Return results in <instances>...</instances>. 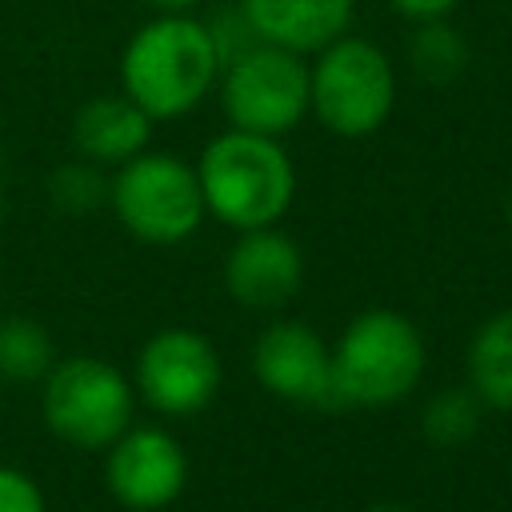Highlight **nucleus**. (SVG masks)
Masks as SVG:
<instances>
[{
  "mask_svg": "<svg viewBox=\"0 0 512 512\" xmlns=\"http://www.w3.org/2000/svg\"><path fill=\"white\" fill-rule=\"evenodd\" d=\"M308 64V112L344 140H364L384 128L396 108L392 56L364 36H336Z\"/></svg>",
  "mask_w": 512,
  "mask_h": 512,
  "instance_id": "obj_3",
  "label": "nucleus"
},
{
  "mask_svg": "<svg viewBox=\"0 0 512 512\" xmlns=\"http://www.w3.org/2000/svg\"><path fill=\"white\" fill-rule=\"evenodd\" d=\"M464 64H468V44H464V36L448 20L416 24V36H412V68H416L420 80L448 84V80L460 76Z\"/></svg>",
  "mask_w": 512,
  "mask_h": 512,
  "instance_id": "obj_16",
  "label": "nucleus"
},
{
  "mask_svg": "<svg viewBox=\"0 0 512 512\" xmlns=\"http://www.w3.org/2000/svg\"><path fill=\"white\" fill-rule=\"evenodd\" d=\"M252 372L272 396H280L288 404L340 408L336 376H332V348L308 324H296V320L268 324L256 336Z\"/></svg>",
  "mask_w": 512,
  "mask_h": 512,
  "instance_id": "obj_10",
  "label": "nucleus"
},
{
  "mask_svg": "<svg viewBox=\"0 0 512 512\" xmlns=\"http://www.w3.org/2000/svg\"><path fill=\"white\" fill-rule=\"evenodd\" d=\"M0 216H4V192H0Z\"/></svg>",
  "mask_w": 512,
  "mask_h": 512,
  "instance_id": "obj_24",
  "label": "nucleus"
},
{
  "mask_svg": "<svg viewBox=\"0 0 512 512\" xmlns=\"http://www.w3.org/2000/svg\"><path fill=\"white\" fill-rule=\"evenodd\" d=\"M504 212H508V224H512V192H508V204H504Z\"/></svg>",
  "mask_w": 512,
  "mask_h": 512,
  "instance_id": "obj_23",
  "label": "nucleus"
},
{
  "mask_svg": "<svg viewBox=\"0 0 512 512\" xmlns=\"http://www.w3.org/2000/svg\"><path fill=\"white\" fill-rule=\"evenodd\" d=\"M152 12H196L200 0H144Z\"/></svg>",
  "mask_w": 512,
  "mask_h": 512,
  "instance_id": "obj_21",
  "label": "nucleus"
},
{
  "mask_svg": "<svg viewBox=\"0 0 512 512\" xmlns=\"http://www.w3.org/2000/svg\"><path fill=\"white\" fill-rule=\"evenodd\" d=\"M0 512H48L40 484L20 468L0 464Z\"/></svg>",
  "mask_w": 512,
  "mask_h": 512,
  "instance_id": "obj_19",
  "label": "nucleus"
},
{
  "mask_svg": "<svg viewBox=\"0 0 512 512\" xmlns=\"http://www.w3.org/2000/svg\"><path fill=\"white\" fill-rule=\"evenodd\" d=\"M152 140V116L120 96H92L72 116V144L84 160L96 164H124L136 152H144Z\"/></svg>",
  "mask_w": 512,
  "mask_h": 512,
  "instance_id": "obj_13",
  "label": "nucleus"
},
{
  "mask_svg": "<svg viewBox=\"0 0 512 512\" xmlns=\"http://www.w3.org/2000/svg\"><path fill=\"white\" fill-rule=\"evenodd\" d=\"M108 204L116 220L144 244H180L204 220V192L196 180V164H184L168 152H136L116 164Z\"/></svg>",
  "mask_w": 512,
  "mask_h": 512,
  "instance_id": "obj_5",
  "label": "nucleus"
},
{
  "mask_svg": "<svg viewBox=\"0 0 512 512\" xmlns=\"http://www.w3.org/2000/svg\"><path fill=\"white\" fill-rule=\"evenodd\" d=\"M304 280V252L280 228H248L228 248L224 260V288L244 308H280L300 292Z\"/></svg>",
  "mask_w": 512,
  "mask_h": 512,
  "instance_id": "obj_11",
  "label": "nucleus"
},
{
  "mask_svg": "<svg viewBox=\"0 0 512 512\" xmlns=\"http://www.w3.org/2000/svg\"><path fill=\"white\" fill-rule=\"evenodd\" d=\"M424 372V340L404 312L368 308L348 320L332 348L336 404L340 408H384L416 388Z\"/></svg>",
  "mask_w": 512,
  "mask_h": 512,
  "instance_id": "obj_4",
  "label": "nucleus"
},
{
  "mask_svg": "<svg viewBox=\"0 0 512 512\" xmlns=\"http://www.w3.org/2000/svg\"><path fill=\"white\" fill-rule=\"evenodd\" d=\"M220 48L208 20L192 12H156L120 52L124 96L136 100L152 124L196 112L220 80Z\"/></svg>",
  "mask_w": 512,
  "mask_h": 512,
  "instance_id": "obj_1",
  "label": "nucleus"
},
{
  "mask_svg": "<svg viewBox=\"0 0 512 512\" xmlns=\"http://www.w3.org/2000/svg\"><path fill=\"white\" fill-rule=\"evenodd\" d=\"M220 108L228 128L284 136L308 116V64L280 44H252L220 68Z\"/></svg>",
  "mask_w": 512,
  "mask_h": 512,
  "instance_id": "obj_6",
  "label": "nucleus"
},
{
  "mask_svg": "<svg viewBox=\"0 0 512 512\" xmlns=\"http://www.w3.org/2000/svg\"><path fill=\"white\" fill-rule=\"evenodd\" d=\"M132 384L96 356H72L44 376V420L76 448H108L132 424Z\"/></svg>",
  "mask_w": 512,
  "mask_h": 512,
  "instance_id": "obj_7",
  "label": "nucleus"
},
{
  "mask_svg": "<svg viewBox=\"0 0 512 512\" xmlns=\"http://www.w3.org/2000/svg\"><path fill=\"white\" fill-rule=\"evenodd\" d=\"M108 192H112V180L100 172L96 160H68L52 172L48 180V196L60 212L68 216H88L96 212L100 204H108Z\"/></svg>",
  "mask_w": 512,
  "mask_h": 512,
  "instance_id": "obj_18",
  "label": "nucleus"
},
{
  "mask_svg": "<svg viewBox=\"0 0 512 512\" xmlns=\"http://www.w3.org/2000/svg\"><path fill=\"white\" fill-rule=\"evenodd\" d=\"M468 384L484 408L512 412V308L476 328L468 348Z\"/></svg>",
  "mask_w": 512,
  "mask_h": 512,
  "instance_id": "obj_14",
  "label": "nucleus"
},
{
  "mask_svg": "<svg viewBox=\"0 0 512 512\" xmlns=\"http://www.w3.org/2000/svg\"><path fill=\"white\" fill-rule=\"evenodd\" d=\"M480 396L468 388H444L436 392L428 404H424V416H420V432L440 444V448H460L476 428H480Z\"/></svg>",
  "mask_w": 512,
  "mask_h": 512,
  "instance_id": "obj_17",
  "label": "nucleus"
},
{
  "mask_svg": "<svg viewBox=\"0 0 512 512\" xmlns=\"http://www.w3.org/2000/svg\"><path fill=\"white\" fill-rule=\"evenodd\" d=\"M208 216L248 232L276 224L296 196V168L276 136L228 128L212 136L196 160Z\"/></svg>",
  "mask_w": 512,
  "mask_h": 512,
  "instance_id": "obj_2",
  "label": "nucleus"
},
{
  "mask_svg": "<svg viewBox=\"0 0 512 512\" xmlns=\"http://www.w3.org/2000/svg\"><path fill=\"white\" fill-rule=\"evenodd\" d=\"M56 364V348L52 336L28 320V316H8L0 320V376L16 380V384H32L44 380Z\"/></svg>",
  "mask_w": 512,
  "mask_h": 512,
  "instance_id": "obj_15",
  "label": "nucleus"
},
{
  "mask_svg": "<svg viewBox=\"0 0 512 512\" xmlns=\"http://www.w3.org/2000/svg\"><path fill=\"white\" fill-rule=\"evenodd\" d=\"M388 8L408 24H428V20H448L460 8V0H388Z\"/></svg>",
  "mask_w": 512,
  "mask_h": 512,
  "instance_id": "obj_20",
  "label": "nucleus"
},
{
  "mask_svg": "<svg viewBox=\"0 0 512 512\" xmlns=\"http://www.w3.org/2000/svg\"><path fill=\"white\" fill-rule=\"evenodd\" d=\"M108 492L132 512L168 508L188 480V456L180 440L164 428H124L108 444L104 464Z\"/></svg>",
  "mask_w": 512,
  "mask_h": 512,
  "instance_id": "obj_9",
  "label": "nucleus"
},
{
  "mask_svg": "<svg viewBox=\"0 0 512 512\" xmlns=\"http://www.w3.org/2000/svg\"><path fill=\"white\" fill-rule=\"evenodd\" d=\"M136 392L160 416H196L220 388V356L192 328L156 332L136 356Z\"/></svg>",
  "mask_w": 512,
  "mask_h": 512,
  "instance_id": "obj_8",
  "label": "nucleus"
},
{
  "mask_svg": "<svg viewBox=\"0 0 512 512\" xmlns=\"http://www.w3.org/2000/svg\"><path fill=\"white\" fill-rule=\"evenodd\" d=\"M364 512H408V508H400V504H372V508H364Z\"/></svg>",
  "mask_w": 512,
  "mask_h": 512,
  "instance_id": "obj_22",
  "label": "nucleus"
},
{
  "mask_svg": "<svg viewBox=\"0 0 512 512\" xmlns=\"http://www.w3.org/2000/svg\"><path fill=\"white\" fill-rule=\"evenodd\" d=\"M260 40L300 56L320 52L348 32L356 0H236Z\"/></svg>",
  "mask_w": 512,
  "mask_h": 512,
  "instance_id": "obj_12",
  "label": "nucleus"
}]
</instances>
